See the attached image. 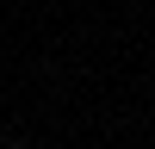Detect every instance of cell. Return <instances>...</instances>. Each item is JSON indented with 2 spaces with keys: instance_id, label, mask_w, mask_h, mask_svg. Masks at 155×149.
<instances>
[{
  "instance_id": "6da1fadb",
  "label": "cell",
  "mask_w": 155,
  "mask_h": 149,
  "mask_svg": "<svg viewBox=\"0 0 155 149\" xmlns=\"http://www.w3.org/2000/svg\"><path fill=\"white\" fill-rule=\"evenodd\" d=\"M6 149H31V143H6Z\"/></svg>"
}]
</instances>
